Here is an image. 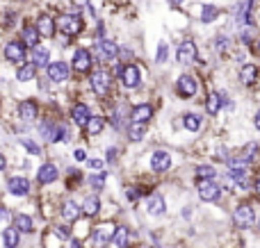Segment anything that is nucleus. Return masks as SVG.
<instances>
[{
    "instance_id": "obj_33",
    "label": "nucleus",
    "mask_w": 260,
    "mask_h": 248,
    "mask_svg": "<svg viewBox=\"0 0 260 248\" xmlns=\"http://www.w3.org/2000/svg\"><path fill=\"white\" fill-rule=\"evenodd\" d=\"M3 244L7 248H16L18 244H21V232H18V228H7V230L3 232Z\"/></svg>"
},
{
    "instance_id": "obj_37",
    "label": "nucleus",
    "mask_w": 260,
    "mask_h": 248,
    "mask_svg": "<svg viewBox=\"0 0 260 248\" xmlns=\"http://www.w3.org/2000/svg\"><path fill=\"white\" fill-rule=\"evenodd\" d=\"M105 182H108V178H105V171H101V173H91V176H89V185H91V189H96V191L103 189Z\"/></svg>"
},
{
    "instance_id": "obj_12",
    "label": "nucleus",
    "mask_w": 260,
    "mask_h": 248,
    "mask_svg": "<svg viewBox=\"0 0 260 248\" xmlns=\"http://www.w3.org/2000/svg\"><path fill=\"white\" fill-rule=\"evenodd\" d=\"M221 196V187L215 180H201L199 182V198L206 203H215Z\"/></svg>"
},
{
    "instance_id": "obj_1",
    "label": "nucleus",
    "mask_w": 260,
    "mask_h": 248,
    "mask_svg": "<svg viewBox=\"0 0 260 248\" xmlns=\"http://www.w3.org/2000/svg\"><path fill=\"white\" fill-rule=\"evenodd\" d=\"M112 80H114L112 73H108L105 68H99V71H94L89 75V87L99 98H108L112 94Z\"/></svg>"
},
{
    "instance_id": "obj_43",
    "label": "nucleus",
    "mask_w": 260,
    "mask_h": 248,
    "mask_svg": "<svg viewBox=\"0 0 260 248\" xmlns=\"http://www.w3.org/2000/svg\"><path fill=\"white\" fill-rule=\"evenodd\" d=\"M126 198L130 200V203H135V200L139 198V189H137V187H128V189H126Z\"/></svg>"
},
{
    "instance_id": "obj_9",
    "label": "nucleus",
    "mask_w": 260,
    "mask_h": 248,
    "mask_svg": "<svg viewBox=\"0 0 260 248\" xmlns=\"http://www.w3.org/2000/svg\"><path fill=\"white\" fill-rule=\"evenodd\" d=\"M119 80H121V85L126 89H137L142 85V71H139L137 64H123V71L119 75Z\"/></svg>"
},
{
    "instance_id": "obj_45",
    "label": "nucleus",
    "mask_w": 260,
    "mask_h": 248,
    "mask_svg": "<svg viewBox=\"0 0 260 248\" xmlns=\"http://www.w3.org/2000/svg\"><path fill=\"white\" fill-rule=\"evenodd\" d=\"M105 157H108L110 162H112V159H117V148H112V146H110V148L105 150Z\"/></svg>"
},
{
    "instance_id": "obj_44",
    "label": "nucleus",
    "mask_w": 260,
    "mask_h": 248,
    "mask_svg": "<svg viewBox=\"0 0 260 248\" xmlns=\"http://www.w3.org/2000/svg\"><path fill=\"white\" fill-rule=\"evenodd\" d=\"M73 157H76V162H85V150L76 148V150H73Z\"/></svg>"
},
{
    "instance_id": "obj_17",
    "label": "nucleus",
    "mask_w": 260,
    "mask_h": 248,
    "mask_svg": "<svg viewBox=\"0 0 260 248\" xmlns=\"http://www.w3.org/2000/svg\"><path fill=\"white\" fill-rule=\"evenodd\" d=\"M21 41L27 46V48H37V46L41 44V34H39L35 23H27V25L21 27Z\"/></svg>"
},
{
    "instance_id": "obj_27",
    "label": "nucleus",
    "mask_w": 260,
    "mask_h": 248,
    "mask_svg": "<svg viewBox=\"0 0 260 248\" xmlns=\"http://www.w3.org/2000/svg\"><path fill=\"white\" fill-rule=\"evenodd\" d=\"M80 214H82V208L76 203V200H67V203L62 205V217L67 219V221H78L80 219Z\"/></svg>"
},
{
    "instance_id": "obj_25",
    "label": "nucleus",
    "mask_w": 260,
    "mask_h": 248,
    "mask_svg": "<svg viewBox=\"0 0 260 248\" xmlns=\"http://www.w3.org/2000/svg\"><path fill=\"white\" fill-rule=\"evenodd\" d=\"M221 107H224V100H221L219 91H212V94H208V98H206V112L210 114V116H215V114L221 112Z\"/></svg>"
},
{
    "instance_id": "obj_36",
    "label": "nucleus",
    "mask_w": 260,
    "mask_h": 248,
    "mask_svg": "<svg viewBox=\"0 0 260 248\" xmlns=\"http://www.w3.org/2000/svg\"><path fill=\"white\" fill-rule=\"evenodd\" d=\"M258 150H260L258 141H251V144H247L242 150H240V159H242V162H247V164H251V159L256 157Z\"/></svg>"
},
{
    "instance_id": "obj_26",
    "label": "nucleus",
    "mask_w": 260,
    "mask_h": 248,
    "mask_svg": "<svg viewBox=\"0 0 260 248\" xmlns=\"http://www.w3.org/2000/svg\"><path fill=\"white\" fill-rule=\"evenodd\" d=\"M146 212L153 214V217H160V214L167 212V205H165V198L162 196H151V198L146 200Z\"/></svg>"
},
{
    "instance_id": "obj_22",
    "label": "nucleus",
    "mask_w": 260,
    "mask_h": 248,
    "mask_svg": "<svg viewBox=\"0 0 260 248\" xmlns=\"http://www.w3.org/2000/svg\"><path fill=\"white\" fill-rule=\"evenodd\" d=\"M201 126H203L201 114H197V112H185L183 114V128L187 132H199L201 130Z\"/></svg>"
},
{
    "instance_id": "obj_51",
    "label": "nucleus",
    "mask_w": 260,
    "mask_h": 248,
    "mask_svg": "<svg viewBox=\"0 0 260 248\" xmlns=\"http://www.w3.org/2000/svg\"><path fill=\"white\" fill-rule=\"evenodd\" d=\"M258 226H260V223H258Z\"/></svg>"
},
{
    "instance_id": "obj_28",
    "label": "nucleus",
    "mask_w": 260,
    "mask_h": 248,
    "mask_svg": "<svg viewBox=\"0 0 260 248\" xmlns=\"http://www.w3.org/2000/svg\"><path fill=\"white\" fill-rule=\"evenodd\" d=\"M35 75H37V66L32 62H23L21 66H18V71H16V80L18 82H30V80H35Z\"/></svg>"
},
{
    "instance_id": "obj_47",
    "label": "nucleus",
    "mask_w": 260,
    "mask_h": 248,
    "mask_svg": "<svg viewBox=\"0 0 260 248\" xmlns=\"http://www.w3.org/2000/svg\"><path fill=\"white\" fill-rule=\"evenodd\" d=\"M253 53H256V55H260V39H256V41H253Z\"/></svg>"
},
{
    "instance_id": "obj_34",
    "label": "nucleus",
    "mask_w": 260,
    "mask_h": 248,
    "mask_svg": "<svg viewBox=\"0 0 260 248\" xmlns=\"http://www.w3.org/2000/svg\"><path fill=\"white\" fill-rule=\"evenodd\" d=\"M112 244L117 246V248H126V246H128V228H126V226L114 228V232H112Z\"/></svg>"
},
{
    "instance_id": "obj_7",
    "label": "nucleus",
    "mask_w": 260,
    "mask_h": 248,
    "mask_svg": "<svg viewBox=\"0 0 260 248\" xmlns=\"http://www.w3.org/2000/svg\"><path fill=\"white\" fill-rule=\"evenodd\" d=\"M96 53H99V57L103 59V62H117L119 57V46L117 41L108 39V36H103V39L96 41Z\"/></svg>"
},
{
    "instance_id": "obj_24",
    "label": "nucleus",
    "mask_w": 260,
    "mask_h": 248,
    "mask_svg": "<svg viewBox=\"0 0 260 248\" xmlns=\"http://www.w3.org/2000/svg\"><path fill=\"white\" fill-rule=\"evenodd\" d=\"M217 16H219V7H217L215 3L201 5V14H199V18H201L203 25H210V23H215Z\"/></svg>"
},
{
    "instance_id": "obj_5",
    "label": "nucleus",
    "mask_w": 260,
    "mask_h": 248,
    "mask_svg": "<svg viewBox=\"0 0 260 248\" xmlns=\"http://www.w3.org/2000/svg\"><path fill=\"white\" fill-rule=\"evenodd\" d=\"M71 66L76 73H89L94 66V55L89 53V48H76L71 55Z\"/></svg>"
},
{
    "instance_id": "obj_4",
    "label": "nucleus",
    "mask_w": 260,
    "mask_h": 248,
    "mask_svg": "<svg viewBox=\"0 0 260 248\" xmlns=\"http://www.w3.org/2000/svg\"><path fill=\"white\" fill-rule=\"evenodd\" d=\"M197 91H199V82L192 73H183V75H178V80H176V94H178L180 98L189 100V98L197 96Z\"/></svg>"
},
{
    "instance_id": "obj_46",
    "label": "nucleus",
    "mask_w": 260,
    "mask_h": 248,
    "mask_svg": "<svg viewBox=\"0 0 260 248\" xmlns=\"http://www.w3.org/2000/svg\"><path fill=\"white\" fill-rule=\"evenodd\" d=\"M253 126H256V130L260 132V109L256 112V116H253Z\"/></svg>"
},
{
    "instance_id": "obj_31",
    "label": "nucleus",
    "mask_w": 260,
    "mask_h": 248,
    "mask_svg": "<svg viewBox=\"0 0 260 248\" xmlns=\"http://www.w3.org/2000/svg\"><path fill=\"white\" fill-rule=\"evenodd\" d=\"M105 126H108V121H105L103 116H99V114H91V118H89V123H87V135H101V132L105 130Z\"/></svg>"
},
{
    "instance_id": "obj_18",
    "label": "nucleus",
    "mask_w": 260,
    "mask_h": 248,
    "mask_svg": "<svg viewBox=\"0 0 260 248\" xmlns=\"http://www.w3.org/2000/svg\"><path fill=\"white\" fill-rule=\"evenodd\" d=\"M7 191L12 196H27L30 194V180H27V178H21V176L9 178L7 180Z\"/></svg>"
},
{
    "instance_id": "obj_11",
    "label": "nucleus",
    "mask_w": 260,
    "mask_h": 248,
    "mask_svg": "<svg viewBox=\"0 0 260 248\" xmlns=\"http://www.w3.org/2000/svg\"><path fill=\"white\" fill-rule=\"evenodd\" d=\"M235 23L238 27H251L253 25V0H242L235 9Z\"/></svg>"
},
{
    "instance_id": "obj_38",
    "label": "nucleus",
    "mask_w": 260,
    "mask_h": 248,
    "mask_svg": "<svg viewBox=\"0 0 260 248\" xmlns=\"http://www.w3.org/2000/svg\"><path fill=\"white\" fill-rule=\"evenodd\" d=\"M167 57H169V44H167V41H160V44H157V53H155V62L165 64Z\"/></svg>"
},
{
    "instance_id": "obj_52",
    "label": "nucleus",
    "mask_w": 260,
    "mask_h": 248,
    "mask_svg": "<svg viewBox=\"0 0 260 248\" xmlns=\"http://www.w3.org/2000/svg\"><path fill=\"white\" fill-rule=\"evenodd\" d=\"M155 248H157V246H155Z\"/></svg>"
},
{
    "instance_id": "obj_40",
    "label": "nucleus",
    "mask_w": 260,
    "mask_h": 248,
    "mask_svg": "<svg viewBox=\"0 0 260 248\" xmlns=\"http://www.w3.org/2000/svg\"><path fill=\"white\" fill-rule=\"evenodd\" d=\"M197 176L201 178V180H212V178H215V169L208 167V164H206V167H199L197 169Z\"/></svg>"
},
{
    "instance_id": "obj_21",
    "label": "nucleus",
    "mask_w": 260,
    "mask_h": 248,
    "mask_svg": "<svg viewBox=\"0 0 260 248\" xmlns=\"http://www.w3.org/2000/svg\"><path fill=\"white\" fill-rule=\"evenodd\" d=\"M151 116H153V105H148V103H139V105H135V107L130 109V121L148 123L151 121Z\"/></svg>"
},
{
    "instance_id": "obj_13",
    "label": "nucleus",
    "mask_w": 260,
    "mask_h": 248,
    "mask_svg": "<svg viewBox=\"0 0 260 248\" xmlns=\"http://www.w3.org/2000/svg\"><path fill=\"white\" fill-rule=\"evenodd\" d=\"M18 118L25 123H32L39 118V103L32 98H25L18 103Z\"/></svg>"
},
{
    "instance_id": "obj_48",
    "label": "nucleus",
    "mask_w": 260,
    "mask_h": 248,
    "mask_svg": "<svg viewBox=\"0 0 260 248\" xmlns=\"http://www.w3.org/2000/svg\"><path fill=\"white\" fill-rule=\"evenodd\" d=\"M5 167H7V159H5V155L0 153V171H5Z\"/></svg>"
},
{
    "instance_id": "obj_2",
    "label": "nucleus",
    "mask_w": 260,
    "mask_h": 248,
    "mask_svg": "<svg viewBox=\"0 0 260 248\" xmlns=\"http://www.w3.org/2000/svg\"><path fill=\"white\" fill-rule=\"evenodd\" d=\"M57 30L62 32L64 36H76L82 32V27H85V21H82L80 14L76 12H69V14H62V16H57Z\"/></svg>"
},
{
    "instance_id": "obj_10",
    "label": "nucleus",
    "mask_w": 260,
    "mask_h": 248,
    "mask_svg": "<svg viewBox=\"0 0 260 248\" xmlns=\"http://www.w3.org/2000/svg\"><path fill=\"white\" fill-rule=\"evenodd\" d=\"M233 223L238 228H249V226H253L256 223V214H253V208L249 203H242V205H238L235 208V212H233Z\"/></svg>"
},
{
    "instance_id": "obj_14",
    "label": "nucleus",
    "mask_w": 260,
    "mask_h": 248,
    "mask_svg": "<svg viewBox=\"0 0 260 248\" xmlns=\"http://www.w3.org/2000/svg\"><path fill=\"white\" fill-rule=\"evenodd\" d=\"M37 30H39V34L44 36V39H53L55 32H57V23H55L53 16H48V14H39V18H37Z\"/></svg>"
},
{
    "instance_id": "obj_41",
    "label": "nucleus",
    "mask_w": 260,
    "mask_h": 248,
    "mask_svg": "<svg viewBox=\"0 0 260 248\" xmlns=\"http://www.w3.org/2000/svg\"><path fill=\"white\" fill-rule=\"evenodd\" d=\"M89 167H91V173L105 171V162H103V159H89Z\"/></svg>"
},
{
    "instance_id": "obj_30",
    "label": "nucleus",
    "mask_w": 260,
    "mask_h": 248,
    "mask_svg": "<svg viewBox=\"0 0 260 248\" xmlns=\"http://www.w3.org/2000/svg\"><path fill=\"white\" fill-rule=\"evenodd\" d=\"M99 212H101V198L99 196H87L82 200V214L85 217H96Z\"/></svg>"
},
{
    "instance_id": "obj_6",
    "label": "nucleus",
    "mask_w": 260,
    "mask_h": 248,
    "mask_svg": "<svg viewBox=\"0 0 260 248\" xmlns=\"http://www.w3.org/2000/svg\"><path fill=\"white\" fill-rule=\"evenodd\" d=\"M46 73H48V80L55 82V85H62V82L69 80V75H71V68H69L67 62H62V59H55V62H48V66H46Z\"/></svg>"
},
{
    "instance_id": "obj_15",
    "label": "nucleus",
    "mask_w": 260,
    "mask_h": 248,
    "mask_svg": "<svg viewBox=\"0 0 260 248\" xmlns=\"http://www.w3.org/2000/svg\"><path fill=\"white\" fill-rule=\"evenodd\" d=\"M59 176V169L57 164L53 162H46L39 167V171H37V180H39V185H50V182H55Z\"/></svg>"
},
{
    "instance_id": "obj_19",
    "label": "nucleus",
    "mask_w": 260,
    "mask_h": 248,
    "mask_svg": "<svg viewBox=\"0 0 260 248\" xmlns=\"http://www.w3.org/2000/svg\"><path fill=\"white\" fill-rule=\"evenodd\" d=\"M169 167H171V155L167 150H155L151 155V169L155 173H165Z\"/></svg>"
},
{
    "instance_id": "obj_3",
    "label": "nucleus",
    "mask_w": 260,
    "mask_h": 248,
    "mask_svg": "<svg viewBox=\"0 0 260 248\" xmlns=\"http://www.w3.org/2000/svg\"><path fill=\"white\" fill-rule=\"evenodd\" d=\"M25 50H27V46L23 44L21 39H9L3 48V55L9 64H18V66H21V64L25 62Z\"/></svg>"
},
{
    "instance_id": "obj_8",
    "label": "nucleus",
    "mask_w": 260,
    "mask_h": 248,
    "mask_svg": "<svg viewBox=\"0 0 260 248\" xmlns=\"http://www.w3.org/2000/svg\"><path fill=\"white\" fill-rule=\"evenodd\" d=\"M176 59H178L180 64H194L199 59V48L194 41L185 39L178 44V48H176Z\"/></svg>"
},
{
    "instance_id": "obj_20",
    "label": "nucleus",
    "mask_w": 260,
    "mask_h": 248,
    "mask_svg": "<svg viewBox=\"0 0 260 248\" xmlns=\"http://www.w3.org/2000/svg\"><path fill=\"white\" fill-rule=\"evenodd\" d=\"M258 77H260V71L256 64H244V66L240 68V82H242L244 87L258 85Z\"/></svg>"
},
{
    "instance_id": "obj_42",
    "label": "nucleus",
    "mask_w": 260,
    "mask_h": 248,
    "mask_svg": "<svg viewBox=\"0 0 260 248\" xmlns=\"http://www.w3.org/2000/svg\"><path fill=\"white\" fill-rule=\"evenodd\" d=\"M215 48L219 50V53H224V50L229 48V39H226V36H217V39H215Z\"/></svg>"
},
{
    "instance_id": "obj_35",
    "label": "nucleus",
    "mask_w": 260,
    "mask_h": 248,
    "mask_svg": "<svg viewBox=\"0 0 260 248\" xmlns=\"http://www.w3.org/2000/svg\"><path fill=\"white\" fill-rule=\"evenodd\" d=\"M14 223H16L18 232H32V230H35V221H32L27 214H16Z\"/></svg>"
},
{
    "instance_id": "obj_23",
    "label": "nucleus",
    "mask_w": 260,
    "mask_h": 248,
    "mask_svg": "<svg viewBox=\"0 0 260 248\" xmlns=\"http://www.w3.org/2000/svg\"><path fill=\"white\" fill-rule=\"evenodd\" d=\"M148 132V126L144 121H130L128 126V139L130 141H142Z\"/></svg>"
},
{
    "instance_id": "obj_39",
    "label": "nucleus",
    "mask_w": 260,
    "mask_h": 248,
    "mask_svg": "<svg viewBox=\"0 0 260 248\" xmlns=\"http://www.w3.org/2000/svg\"><path fill=\"white\" fill-rule=\"evenodd\" d=\"M21 146H23V148H25L30 155H39V153H41V146L37 144V141L27 139V137H23V139H21Z\"/></svg>"
},
{
    "instance_id": "obj_29",
    "label": "nucleus",
    "mask_w": 260,
    "mask_h": 248,
    "mask_svg": "<svg viewBox=\"0 0 260 248\" xmlns=\"http://www.w3.org/2000/svg\"><path fill=\"white\" fill-rule=\"evenodd\" d=\"M48 57H50V53H48V48L46 46H37V48H32V64H35L37 68H41V66H48Z\"/></svg>"
},
{
    "instance_id": "obj_49",
    "label": "nucleus",
    "mask_w": 260,
    "mask_h": 248,
    "mask_svg": "<svg viewBox=\"0 0 260 248\" xmlns=\"http://www.w3.org/2000/svg\"><path fill=\"white\" fill-rule=\"evenodd\" d=\"M183 3H185V0H169V5H174V7H180Z\"/></svg>"
},
{
    "instance_id": "obj_32",
    "label": "nucleus",
    "mask_w": 260,
    "mask_h": 248,
    "mask_svg": "<svg viewBox=\"0 0 260 248\" xmlns=\"http://www.w3.org/2000/svg\"><path fill=\"white\" fill-rule=\"evenodd\" d=\"M112 232L114 230H108V228H96V230L91 232V241H94L96 246H108L110 241H112Z\"/></svg>"
},
{
    "instance_id": "obj_16",
    "label": "nucleus",
    "mask_w": 260,
    "mask_h": 248,
    "mask_svg": "<svg viewBox=\"0 0 260 248\" xmlns=\"http://www.w3.org/2000/svg\"><path fill=\"white\" fill-rule=\"evenodd\" d=\"M71 118H73V123H76L78 128H87V123H89V118H91V109H89V105H85V103H76L71 107Z\"/></svg>"
},
{
    "instance_id": "obj_50",
    "label": "nucleus",
    "mask_w": 260,
    "mask_h": 248,
    "mask_svg": "<svg viewBox=\"0 0 260 248\" xmlns=\"http://www.w3.org/2000/svg\"><path fill=\"white\" fill-rule=\"evenodd\" d=\"M253 189H256V194L260 196V178H258V180H256V187H253Z\"/></svg>"
}]
</instances>
